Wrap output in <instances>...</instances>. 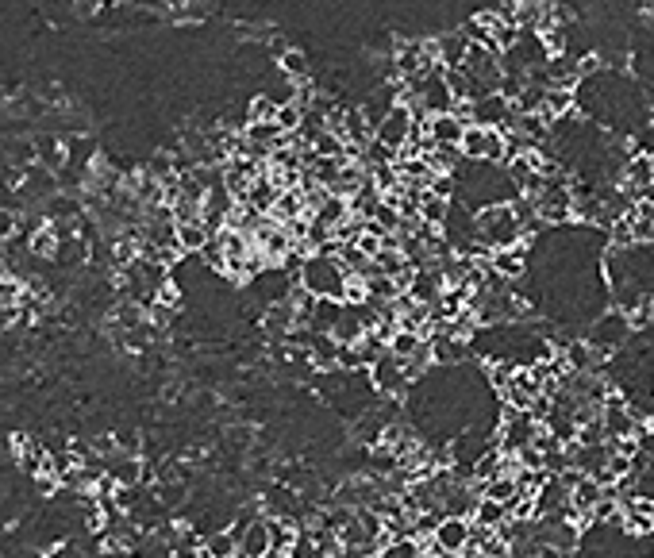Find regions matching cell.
I'll list each match as a JSON object with an SVG mask.
<instances>
[{"label": "cell", "instance_id": "obj_9", "mask_svg": "<svg viewBox=\"0 0 654 558\" xmlns=\"http://www.w3.org/2000/svg\"><path fill=\"white\" fill-rule=\"evenodd\" d=\"M508 516H512V508L501 505V501H493V497H481L478 512H474V520H478V524H485V528H501Z\"/></svg>", "mask_w": 654, "mask_h": 558}, {"label": "cell", "instance_id": "obj_12", "mask_svg": "<svg viewBox=\"0 0 654 558\" xmlns=\"http://www.w3.org/2000/svg\"><path fill=\"white\" fill-rule=\"evenodd\" d=\"M104 8H112V0H74V12L81 20H93V16H101Z\"/></svg>", "mask_w": 654, "mask_h": 558}, {"label": "cell", "instance_id": "obj_10", "mask_svg": "<svg viewBox=\"0 0 654 558\" xmlns=\"http://www.w3.org/2000/svg\"><path fill=\"white\" fill-rule=\"evenodd\" d=\"M204 551L212 558H239V535L235 532H216L204 539Z\"/></svg>", "mask_w": 654, "mask_h": 558}, {"label": "cell", "instance_id": "obj_8", "mask_svg": "<svg viewBox=\"0 0 654 558\" xmlns=\"http://www.w3.org/2000/svg\"><path fill=\"white\" fill-rule=\"evenodd\" d=\"M274 551V532H270V516L251 520L239 535V558H266Z\"/></svg>", "mask_w": 654, "mask_h": 558}, {"label": "cell", "instance_id": "obj_6", "mask_svg": "<svg viewBox=\"0 0 654 558\" xmlns=\"http://www.w3.org/2000/svg\"><path fill=\"white\" fill-rule=\"evenodd\" d=\"M470 543H474V520H466V516H443L431 535V547L451 551V555H466Z\"/></svg>", "mask_w": 654, "mask_h": 558}, {"label": "cell", "instance_id": "obj_4", "mask_svg": "<svg viewBox=\"0 0 654 558\" xmlns=\"http://www.w3.org/2000/svg\"><path fill=\"white\" fill-rule=\"evenodd\" d=\"M416 127H420V116H416V112L401 101L378 127H374V139H378L385 151H393L397 158H401L404 147L416 139Z\"/></svg>", "mask_w": 654, "mask_h": 558}, {"label": "cell", "instance_id": "obj_3", "mask_svg": "<svg viewBox=\"0 0 654 558\" xmlns=\"http://www.w3.org/2000/svg\"><path fill=\"white\" fill-rule=\"evenodd\" d=\"M631 335H635V316L624 312V308H608V312H601V316L589 324V331H585V339H589L601 355L624 351L631 343Z\"/></svg>", "mask_w": 654, "mask_h": 558}, {"label": "cell", "instance_id": "obj_2", "mask_svg": "<svg viewBox=\"0 0 654 558\" xmlns=\"http://www.w3.org/2000/svg\"><path fill=\"white\" fill-rule=\"evenodd\" d=\"M528 239V231L520 224L516 204H489L478 212V243L485 251H504V247H520Z\"/></svg>", "mask_w": 654, "mask_h": 558}, {"label": "cell", "instance_id": "obj_1", "mask_svg": "<svg viewBox=\"0 0 654 558\" xmlns=\"http://www.w3.org/2000/svg\"><path fill=\"white\" fill-rule=\"evenodd\" d=\"M301 285L312 297H331V301H347V285H351V270L343 266V258L331 251L327 243L324 251L308 254L301 262Z\"/></svg>", "mask_w": 654, "mask_h": 558}, {"label": "cell", "instance_id": "obj_7", "mask_svg": "<svg viewBox=\"0 0 654 558\" xmlns=\"http://www.w3.org/2000/svg\"><path fill=\"white\" fill-rule=\"evenodd\" d=\"M466 131H470V124L458 112H443V116H431L428 120L431 147H462Z\"/></svg>", "mask_w": 654, "mask_h": 558}, {"label": "cell", "instance_id": "obj_5", "mask_svg": "<svg viewBox=\"0 0 654 558\" xmlns=\"http://www.w3.org/2000/svg\"><path fill=\"white\" fill-rule=\"evenodd\" d=\"M462 154L466 158H478V162H508V131L470 124L466 139H462Z\"/></svg>", "mask_w": 654, "mask_h": 558}, {"label": "cell", "instance_id": "obj_11", "mask_svg": "<svg viewBox=\"0 0 654 558\" xmlns=\"http://www.w3.org/2000/svg\"><path fill=\"white\" fill-rule=\"evenodd\" d=\"M277 66H281V74L293 77V81H304L308 77V58L301 51H281L277 54Z\"/></svg>", "mask_w": 654, "mask_h": 558}]
</instances>
